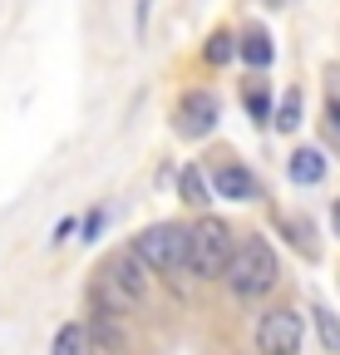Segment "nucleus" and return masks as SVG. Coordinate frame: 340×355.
<instances>
[{
  "label": "nucleus",
  "instance_id": "nucleus-13",
  "mask_svg": "<svg viewBox=\"0 0 340 355\" xmlns=\"http://www.w3.org/2000/svg\"><path fill=\"white\" fill-rule=\"evenodd\" d=\"M242 104H247L251 123H267V119H276V114H271V94H267V84H251L247 94H242Z\"/></svg>",
  "mask_w": 340,
  "mask_h": 355
},
{
  "label": "nucleus",
  "instance_id": "nucleus-19",
  "mask_svg": "<svg viewBox=\"0 0 340 355\" xmlns=\"http://www.w3.org/2000/svg\"><path fill=\"white\" fill-rule=\"evenodd\" d=\"M330 222H335V232H340V198H335V207H330Z\"/></svg>",
  "mask_w": 340,
  "mask_h": 355
},
{
  "label": "nucleus",
  "instance_id": "nucleus-2",
  "mask_svg": "<svg viewBox=\"0 0 340 355\" xmlns=\"http://www.w3.org/2000/svg\"><path fill=\"white\" fill-rule=\"evenodd\" d=\"M134 247L153 272H168L173 282H178L183 266H193V227H178V222H158V227L138 232Z\"/></svg>",
  "mask_w": 340,
  "mask_h": 355
},
{
  "label": "nucleus",
  "instance_id": "nucleus-14",
  "mask_svg": "<svg viewBox=\"0 0 340 355\" xmlns=\"http://www.w3.org/2000/svg\"><path fill=\"white\" fill-rule=\"evenodd\" d=\"M296 123H301V94H286L281 109H276V119H271V128L276 133H296Z\"/></svg>",
  "mask_w": 340,
  "mask_h": 355
},
{
  "label": "nucleus",
  "instance_id": "nucleus-10",
  "mask_svg": "<svg viewBox=\"0 0 340 355\" xmlns=\"http://www.w3.org/2000/svg\"><path fill=\"white\" fill-rule=\"evenodd\" d=\"M89 340L99 345V355H123V350H129V336L114 326V316H99L94 331H89Z\"/></svg>",
  "mask_w": 340,
  "mask_h": 355
},
{
  "label": "nucleus",
  "instance_id": "nucleus-5",
  "mask_svg": "<svg viewBox=\"0 0 340 355\" xmlns=\"http://www.w3.org/2000/svg\"><path fill=\"white\" fill-rule=\"evenodd\" d=\"M257 350L262 355H301V316L296 311H267L257 326Z\"/></svg>",
  "mask_w": 340,
  "mask_h": 355
},
{
  "label": "nucleus",
  "instance_id": "nucleus-12",
  "mask_svg": "<svg viewBox=\"0 0 340 355\" xmlns=\"http://www.w3.org/2000/svg\"><path fill=\"white\" fill-rule=\"evenodd\" d=\"M232 55H242V40H232L227 30H212L207 44H202V60H207V64H227Z\"/></svg>",
  "mask_w": 340,
  "mask_h": 355
},
{
  "label": "nucleus",
  "instance_id": "nucleus-20",
  "mask_svg": "<svg viewBox=\"0 0 340 355\" xmlns=\"http://www.w3.org/2000/svg\"><path fill=\"white\" fill-rule=\"evenodd\" d=\"M267 6H286V0H267Z\"/></svg>",
  "mask_w": 340,
  "mask_h": 355
},
{
  "label": "nucleus",
  "instance_id": "nucleus-9",
  "mask_svg": "<svg viewBox=\"0 0 340 355\" xmlns=\"http://www.w3.org/2000/svg\"><path fill=\"white\" fill-rule=\"evenodd\" d=\"M89 326H79V321H69V326H60V336H55V345H50V355H89Z\"/></svg>",
  "mask_w": 340,
  "mask_h": 355
},
{
  "label": "nucleus",
  "instance_id": "nucleus-17",
  "mask_svg": "<svg viewBox=\"0 0 340 355\" xmlns=\"http://www.w3.org/2000/svg\"><path fill=\"white\" fill-rule=\"evenodd\" d=\"M325 119H330V128H340V99L330 94V104H325Z\"/></svg>",
  "mask_w": 340,
  "mask_h": 355
},
{
  "label": "nucleus",
  "instance_id": "nucleus-1",
  "mask_svg": "<svg viewBox=\"0 0 340 355\" xmlns=\"http://www.w3.org/2000/svg\"><path fill=\"white\" fill-rule=\"evenodd\" d=\"M276 277H281V266H276L271 242H267V237H247V242H237V252H232V261H227V277H222V282H227L237 296L257 301V296H267V291L276 286Z\"/></svg>",
  "mask_w": 340,
  "mask_h": 355
},
{
  "label": "nucleus",
  "instance_id": "nucleus-15",
  "mask_svg": "<svg viewBox=\"0 0 340 355\" xmlns=\"http://www.w3.org/2000/svg\"><path fill=\"white\" fill-rule=\"evenodd\" d=\"M316 331H321V345L340 355V316H330V311L321 306V311H316Z\"/></svg>",
  "mask_w": 340,
  "mask_h": 355
},
{
  "label": "nucleus",
  "instance_id": "nucleus-3",
  "mask_svg": "<svg viewBox=\"0 0 340 355\" xmlns=\"http://www.w3.org/2000/svg\"><path fill=\"white\" fill-rule=\"evenodd\" d=\"M232 252H237V242L222 217H202L193 227V272L197 277H227Z\"/></svg>",
  "mask_w": 340,
  "mask_h": 355
},
{
  "label": "nucleus",
  "instance_id": "nucleus-7",
  "mask_svg": "<svg viewBox=\"0 0 340 355\" xmlns=\"http://www.w3.org/2000/svg\"><path fill=\"white\" fill-rule=\"evenodd\" d=\"M178 193H183L188 207H207V202H212V183L202 178L197 163H183V168H178Z\"/></svg>",
  "mask_w": 340,
  "mask_h": 355
},
{
  "label": "nucleus",
  "instance_id": "nucleus-16",
  "mask_svg": "<svg viewBox=\"0 0 340 355\" xmlns=\"http://www.w3.org/2000/svg\"><path fill=\"white\" fill-rule=\"evenodd\" d=\"M84 232H89V242H94V237L104 232V212H99V207H94L89 217H84Z\"/></svg>",
  "mask_w": 340,
  "mask_h": 355
},
{
  "label": "nucleus",
  "instance_id": "nucleus-6",
  "mask_svg": "<svg viewBox=\"0 0 340 355\" xmlns=\"http://www.w3.org/2000/svg\"><path fill=\"white\" fill-rule=\"evenodd\" d=\"M212 193L227 198V202H251L257 198V178H251L247 168H237V163H227V168L212 173Z\"/></svg>",
  "mask_w": 340,
  "mask_h": 355
},
{
  "label": "nucleus",
  "instance_id": "nucleus-8",
  "mask_svg": "<svg viewBox=\"0 0 340 355\" xmlns=\"http://www.w3.org/2000/svg\"><path fill=\"white\" fill-rule=\"evenodd\" d=\"M325 178V153L321 148H301L291 158V183H301V188H311V183H321Z\"/></svg>",
  "mask_w": 340,
  "mask_h": 355
},
{
  "label": "nucleus",
  "instance_id": "nucleus-4",
  "mask_svg": "<svg viewBox=\"0 0 340 355\" xmlns=\"http://www.w3.org/2000/svg\"><path fill=\"white\" fill-rule=\"evenodd\" d=\"M217 119H222V104H217V94H207V89H188L178 99V114H173L183 139H207V133L217 128Z\"/></svg>",
  "mask_w": 340,
  "mask_h": 355
},
{
  "label": "nucleus",
  "instance_id": "nucleus-11",
  "mask_svg": "<svg viewBox=\"0 0 340 355\" xmlns=\"http://www.w3.org/2000/svg\"><path fill=\"white\" fill-rule=\"evenodd\" d=\"M271 55H276V50H271V35H267V30H247V35H242V60H247L251 69H267Z\"/></svg>",
  "mask_w": 340,
  "mask_h": 355
},
{
  "label": "nucleus",
  "instance_id": "nucleus-18",
  "mask_svg": "<svg viewBox=\"0 0 340 355\" xmlns=\"http://www.w3.org/2000/svg\"><path fill=\"white\" fill-rule=\"evenodd\" d=\"M69 232H74V217H60V227H55V242H64Z\"/></svg>",
  "mask_w": 340,
  "mask_h": 355
}]
</instances>
